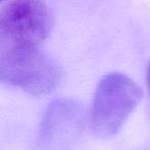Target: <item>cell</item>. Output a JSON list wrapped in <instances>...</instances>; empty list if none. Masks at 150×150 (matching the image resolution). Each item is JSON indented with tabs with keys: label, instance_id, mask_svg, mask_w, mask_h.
Listing matches in <instances>:
<instances>
[{
	"label": "cell",
	"instance_id": "1",
	"mask_svg": "<svg viewBox=\"0 0 150 150\" xmlns=\"http://www.w3.org/2000/svg\"><path fill=\"white\" fill-rule=\"evenodd\" d=\"M142 91L129 76L118 72L106 74L93 97L88 125L100 139L116 135L142 100Z\"/></svg>",
	"mask_w": 150,
	"mask_h": 150
},
{
	"label": "cell",
	"instance_id": "2",
	"mask_svg": "<svg viewBox=\"0 0 150 150\" xmlns=\"http://www.w3.org/2000/svg\"><path fill=\"white\" fill-rule=\"evenodd\" d=\"M57 62L40 47L0 48V79L33 96L50 93L61 80Z\"/></svg>",
	"mask_w": 150,
	"mask_h": 150
},
{
	"label": "cell",
	"instance_id": "3",
	"mask_svg": "<svg viewBox=\"0 0 150 150\" xmlns=\"http://www.w3.org/2000/svg\"><path fill=\"white\" fill-rule=\"evenodd\" d=\"M52 25L50 11L43 0H11L0 13V48L40 47Z\"/></svg>",
	"mask_w": 150,
	"mask_h": 150
},
{
	"label": "cell",
	"instance_id": "4",
	"mask_svg": "<svg viewBox=\"0 0 150 150\" xmlns=\"http://www.w3.org/2000/svg\"><path fill=\"white\" fill-rule=\"evenodd\" d=\"M82 116L81 107L74 101L52 103L40 125V145H70L81 131Z\"/></svg>",
	"mask_w": 150,
	"mask_h": 150
},
{
	"label": "cell",
	"instance_id": "5",
	"mask_svg": "<svg viewBox=\"0 0 150 150\" xmlns=\"http://www.w3.org/2000/svg\"><path fill=\"white\" fill-rule=\"evenodd\" d=\"M147 83H148V88H149V93H150V63L147 69Z\"/></svg>",
	"mask_w": 150,
	"mask_h": 150
},
{
	"label": "cell",
	"instance_id": "6",
	"mask_svg": "<svg viewBox=\"0 0 150 150\" xmlns=\"http://www.w3.org/2000/svg\"><path fill=\"white\" fill-rule=\"evenodd\" d=\"M2 1H3V0H2Z\"/></svg>",
	"mask_w": 150,
	"mask_h": 150
}]
</instances>
